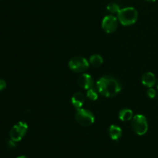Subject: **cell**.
I'll use <instances>...</instances> for the list:
<instances>
[{"label": "cell", "instance_id": "1", "mask_svg": "<svg viewBox=\"0 0 158 158\" xmlns=\"http://www.w3.org/2000/svg\"><path fill=\"white\" fill-rule=\"evenodd\" d=\"M97 88L101 95L106 97H113L121 90V85L112 76H104L97 81Z\"/></svg>", "mask_w": 158, "mask_h": 158}, {"label": "cell", "instance_id": "2", "mask_svg": "<svg viewBox=\"0 0 158 158\" xmlns=\"http://www.w3.org/2000/svg\"><path fill=\"white\" fill-rule=\"evenodd\" d=\"M120 23L123 26H131L137 22L138 12L133 7H127L120 9L117 14Z\"/></svg>", "mask_w": 158, "mask_h": 158}, {"label": "cell", "instance_id": "3", "mask_svg": "<svg viewBox=\"0 0 158 158\" xmlns=\"http://www.w3.org/2000/svg\"><path fill=\"white\" fill-rule=\"evenodd\" d=\"M132 128L137 135H144L148 131V123L147 118L142 114H137L133 117Z\"/></svg>", "mask_w": 158, "mask_h": 158}, {"label": "cell", "instance_id": "4", "mask_svg": "<svg viewBox=\"0 0 158 158\" xmlns=\"http://www.w3.org/2000/svg\"><path fill=\"white\" fill-rule=\"evenodd\" d=\"M76 120L79 124L82 126H90L94 123L95 117L94 114L89 110L80 109L77 110L76 114Z\"/></svg>", "mask_w": 158, "mask_h": 158}, {"label": "cell", "instance_id": "5", "mask_svg": "<svg viewBox=\"0 0 158 158\" xmlns=\"http://www.w3.org/2000/svg\"><path fill=\"white\" fill-rule=\"evenodd\" d=\"M89 62L83 56H75L69 62V67L76 73H83L89 67Z\"/></svg>", "mask_w": 158, "mask_h": 158}, {"label": "cell", "instance_id": "6", "mask_svg": "<svg viewBox=\"0 0 158 158\" xmlns=\"http://www.w3.org/2000/svg\"><path fill=\"white\" fill-rule=\"evenodd\" d=\"M28 131V125L25 122L20 121L18 123L12 127L9 132V136L12 140L15 142H19L23 139V137L26 135Z\"/></svg>", "mask_w": 158, "mask_h": 158}, {"label": "cell", "instance_id": "7", "mask_svg": "<svg viewBox=\"0 0 158 158\" xmlns=\"http://www.w3.org/2000/svg\"><path fill=\"white\" fill-rule=\"evenodd\" d=\"M102 28L107 33H112L117 28V19L114 15H106L102 21Z\"/></svg>", "mask_w": 158, "mask_h": 158}, {"label": "cell", "instance_id": "8", "mask_svg": "<svg viewBox=\"0 0 158 158\" xmlns=\"http://www.w3.org/2000/svg\"><path fill=\"white\" fill-rule=\"evenodd\" d=\"M78 84L85 89H89L94 87V82L93 77L87 73H83L78 78Z\"/></svg>", "mask_w": 158, "mask_h": 158}, {"label": "cell", "instance_id": "9", "mask_svg": "<svg viewBox=\"0 0 158 158\" xmlns=\"http://www.w3.org/2000/svg\"><path fill=\"white\" fill-rule=\"evenodd\" d=\"M141 81L145 86L149 88L153 87L157 83L155 75L151 72H147L143 73L142 76Z\"/></svg>", "mask_w": 158, "mask_h": 158}, {"label": "cell", "instance_id": "10", "mask_svg": "<svg viewBox=\"0 0 158 158\" xmlns=\"http://www.w3.org/2000/svg\"><path fill=\"white\" fill-rule=\"evenodd\" d=\"M71 101H72V103L74 106V107L77 108V110L80 109V108H81V106H83V103H84V95L80 92L75 93V94H73V96L72 97Z\"/></svg>", "mask_w": 158, "mask_h": 158}, {"label": "cell", "instance_id": "11", "mask_svg": "<svg viewBox=\"0 0 158 158\" xmlns=\"http://www.w3.org/2000/svg\"><path fill=\"white\" fill-rule=\"evenodd\" d=\"M108 134L112 140H117L121 137L122 130L120 127L117 125H111L108 130Z\"/></svg>", "mask_w": 158, "mask_h": 158}, {"label": "cell", "instance_id": "12", "mask_svg": "<svg viewBox=\"0 0 158 158\" xmlns=\"http://www.w3.org/2000/svg\"><path fill=\"white\" fill-rule=\"evenodd\" d=\"M134 117V113L131 109L124 108L122 109L119 113V118L122 121H129Z\"/></svg>", "mask_w": 158, "mask_h": 158}, {"label": "cell", "instance_id": "13", "mask_svg": "<svg viewBox=\"0 0 158 158\" xmlns=\"http://www.w3.org/2000/svg\"><path fill=\"white\" fill-rule=\"evenodd\" d=\"M103 60L102 56L98 54H94L89 58V63L95 67H99L103 64Z\"/></svg>", "mask_w": 158, "mask_h": 158}, {"label": "cell", "instance_id": "14", "mask_svg": "<svg viewBox=\"0 0 158 158\" xmlns=\"http://www.w3.org/2000/svg\"><path fill=\"white\" fill-rule=\"evenodd\" d=\"M86 97L90 100H97L98 98V92H97V89L92 87L88 89L87 93H86Z\"/></svg>", "mask_w": 158, "mask_h": 158}, {"label": "cell", "instance_id": "15", "mask_svg": "<svg viewBox=\"0 0 158 158\" xmlns=\"http://www.w3.org/2000/svg\"><path fill=\"white\" fill-rule=\"evenodd\" d=\"M106 9H107V10L109 11L110 13H113V14H118V12H120V7H119L118 5L116 4V3H114V2L109 3L107 6V7H106Z\"/></svg>", "mask_w": 158, "mask_h": 158}, {"label": "cell", "instance_id": "16", "mask_svg": "<svg viewBox=\"0 0 158 158\" xmlns=\"http://www.w3.org/2000/svg\"><path fill=\"white\" fill-rule=\"evenodd\" d=\"M148 96L150 97V98L153 99L154 98V97H156V96H157V93H156V90L154 89H153L152 87L150 88L148 90Z\"/></svg>", "mask_w": 158, "mask_h": 158}, {"label": "cell", "instance_id": "17", "mask_svg": "<svg viewBox=\"0 0 158 158\" xmlns=\"http://www.w3.org/2000/svg\"><path fill=\"white\" fill-rule=\"evenodd\" d=\"M6 87V82L3 79H0V90H2Z\"/></svg>", "mask_w": 158, "mask_h": 158}, {"label": "cell", "instance_id": "18", "mask_svg": "<svg viewBox=\"0 0 158 158\" xmlns=\"http://www.w3.org/2000/svg\"><path fill=\"white\" fill-rule=\"evenodd\" d=\"M15 146H16V144H15V141L12 140V139L8 141V147H9V148H15Z\"/></svg>", "mask_w": 158, "mask_h": 158}, {"label": "cell", "instance_id": "19", "mask_svg": "<svg viewBox=\"0 0 158 158\" xmlns=\"http://www.w3.org/2000/svg\"><path fill=\"white\" fill-rule=\"evenodd\" d=\"M16 158H29V157H26V156H20V157H18Z\"/></svg>", "mask_w": 158, "mask_h": 158}, {"label": "cell", "instance_id": "20", "mask_svg": "<svg viewBox=\"0 0 158 158\" xmlns=\"http://www.w3.org/2000/svg\"><path fill=\"white\" fill-rule=\"evenodd\" d=\"M147 1H148V2H155L156 0H147Z\"/></svg>", "mask_w": 158, "mask_h": 158}, {"label": "cell", "instance_id": "21", "mask_svg": "<svg viewBox=\"0 0 158 158\" xmlns=\"http://www.w3.org/2000/svg\"><path fill=\"white\" fill-rule=\"evenodd\" d=\"M157 89H158V80H157Z\"/></svg>", "mask_w": 158, "mask_h": 158}, {"label": "cell", "instance_id": "22", "mask_svg": "<svg viewBox=\"0 0 158 158\" xmlns=\"http://www.w3.org/2000/svg\"><path fill=\"white\" fill-rule=\"evenodd\" d=\"M157 100H158V97H157Z\"/></svg>", "mask_w": 158, "mask_h": 158}]
</instances>
